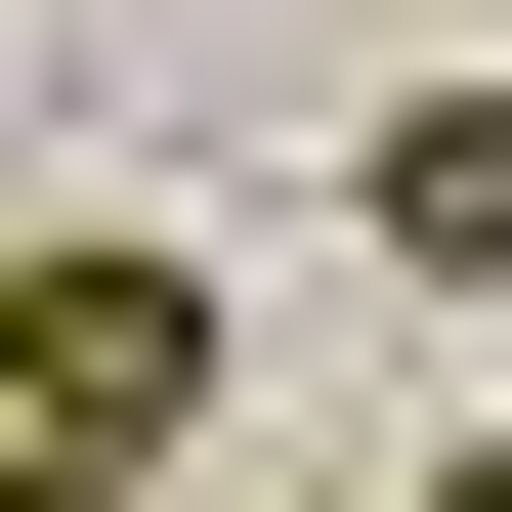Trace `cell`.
Returning <instances> with one entry per match:
<instances>
[{"mask_svg": "<svg viewBox=\"0 0 512 512\" xmlns=\"http://www.w3.org/2000/svg\"><path fill=\"white\" fill-rule=\"evenodd\" d=\"M0 427H86V470H171V427H214V256L43 214V256H0Z\"/></svg>", "mask_w": 512, "mask_h": 512, "instance_id": "obj_1", "label": "cell"}, {"mask_svg": "<svg viewBox=\"0 0 512 512\" xmlns=\"http://www.w3.org/2000/svg\"><path fill=\"white\" fill-rule=\"evenodd\" d=\"M342 214L427 256V299H512V86H427V128H384V171H342Z\"/></svg>", "mask_w": 512, "mask_h": 512, "instance_id": "obj_2", "label": "cell"}, {"mask_svg": "<svg viewBox=\"0 0 512 512\" xmlns=\"http://www.w3.org/2000/svg\"><path fill=\"white\" fill-rule=\"evenodd\" d=\"M0 512H128V470H86V427H0Z\"/></svg>", "mask_w": 512, "mask_h": 512, "instance_id": "obj_3", "label": "cell"}, {"mask_svg": "<svg viewBox=\"0 0 512 512\" xmlns=\"http://www.w3.org/2000/svg\"><path fill=\"white\" fill-rule=\"evenodd\" d=\"M427 512H512V427H470V470H427Z\"/></svg>", "mask_w": 512, "mask_h": 512, "instance_id": "obj_4", "label": "cell"}]
</instances>
